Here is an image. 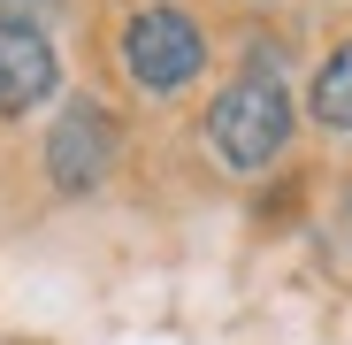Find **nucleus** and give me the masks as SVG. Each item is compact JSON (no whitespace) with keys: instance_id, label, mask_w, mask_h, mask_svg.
Returning a JSON list of instances; mask_svg holds the SVG:
<instances>
[{"instance_id":"1","label":"nucleus","mask_w":352,"mask_h":345,"mask_svg":"<svg viewBox=\"0 0 352 345\" xmlns=\"http://www.w3.org/2000/svg\"><path fill=\"white\" fill-rule=\"evenodd\" d=\"M291 138V92L276 85V70H245L238 85H222V100L207 107V146L238 169V177H253V169H268Z\"/></svg>"},{"instance_id":"2","label":"nucleus","mask_w":352,"mask_h":345,"mask_svg":"<svg viewBox=\"0 0 352 345\" xmlns=\"http://www.w3.org/2000/svg\"><path fill=\"white\" fill-rule=\"evenodd\" d=\"M123 70L138 92H184L199 70H207V39L184 8H168V0H153V8H138L123 23Z\"/></svg>"},{"instance_id":"3","label":"nucleus","mask_w":352,"mask_h":345,"mask_svg":"<svg viewBox=\"0 0 352 345\" xmlns=\"http://www.w3.org/2000/svg\"><path fill=\"white\" fill-rule=\"evenodd\" d=\"M115 161H123V131H115V115L100 100H69L62 115H54V131H46L54 192H100Z\"/></svg>"},{"instance_id":"4","label":"nucleus","mask_w":352,"mask_h":345,"mask_svg":"<svg viewBox=\"0 0 352 345\" xmlns=\"http://www.w3.org/2000/svg\"><path fill=\"white\" fill-rule=\"evenodd\" d=\"M62 85V54L38 23H0V115H31Z\"/></svg>"},{"instance_id":"5","label":"nucleus","mask_w":352,"mask_h":345,"mask_svg":"<svg viewBox=\"0 0 352 345\" xmlns=\"http://www.w3.org/2000/svg\"><path fill=\"white\" fill-rule=\"evenodd\" d=\"M307 107H314V123H322V131H352V39H344L329 62L314 70Z\"/></svg>"},{"instance_id":"6","label":"nucleus","mask_w":352,"mask_h":345,"mask_svg":"<svg viewBox=\"0 0 352 345\" xmlns=\"http://www.w3.org/2000/svg\"><path fill=\"white\" fill-rule=\"evenodd\" d=\"M54 0H0V23H46Z\"/></svg>"},{"instance_id":"7","label":"nucleus","mask_w":352,"mask_h":345,"mask_svg":"<svg viewBox=\"0 0 352 345\" xmlns=\"http://www.w3.org/2000/svg\"><path fill=\"white\" fill-rule=\"evenodd\" d=\"M344 222H352V200H344Z\"/></svg>"}]
</instances>
